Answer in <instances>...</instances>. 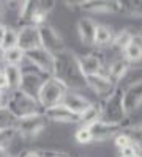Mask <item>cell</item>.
Wrapping results in <instances>:
<instances>
[{
	"label": "cell",
	"mask_w": 142,
	"mask_h": 157,
	"mask_svg": "<svg viewBox=\"0 0 142 157\" xmlns=\"http://www.w3.org/2000/svg\"><path fill=\"white\" fill-rule=\"evenodd\" d=\"M6 99H8V93H2L0 91V109L6 107Z\"/></svg>",
	"instance_id": "obj_37"
},
{
	"label": "cell",
	"mask_w": 142,
	"mask_h": 157,
	"mask_svg": "<svg viewBox=\"0 0 142 157\" xmlns=\"http://www.w3.org/2000/svg\"><path fill=\"white\" fill-rule=\"evenodd\" d=\"M18 120L11 115V112L3 107L0 109V130H5V129H14L16 127Z\"/></svg>",
	"instance_id": "obj_26"
},
{
	"label": "cell",
	"mask_w": 142,
	"mask_h": 157,
	"mask_svg": "<svg viewBox=\"0 0 142 157\" xmlns=\"http://www.w3.org/2000/svg\"><path fill=\"white\" fill-rule=\"evenodd\" d=\"M6 25L5 24H0V49H2V44H3V38H5V33H6Z\"/></svg>",
	"instance_id": "obj_35"
},
{
	"label": "cell",
	"mask_w": 142,
	"mask_h": 157,
	"mask_svg": "<svg viewBox=\"0 0 142 157\" xmlns=\"http://www.w3.org/2000/svg\"><path fill=\"white\" fill-rule=\"evenodd\" d=\"M126 127L128 126H125V124H114V123H106V121H98L90 129H92L95 143H103V141H108L109 138H115L120 132H123Z\"/></svg>",
	"instance_id": "obj_12"
},
{
	"label": "cell",
	"mask_w": 142,
	"mask_h": 157,
	"mask_svg": "<svg viewBox=\"0 0 142 157\" xmlns=\"http://www.w3.org/2000/svg\"><path fill=\"white\" fill-rule=\"evenodd\" d=\"M25 61H27L33 69L41 72L46 77H54L55 75V57L43 47H38L35 50H30L25 54Z\"/></svg>",
	"instance_id": "obj_5"
},
{
	"label": "cell",
	"mask_w": 142,
	"mask_h": 157,
	"mask_svg": "<svg viewBox=\"0 0 142 157\" xmlns=\"http://www.w3.org/2000/svg\"><path fill=\"white\" fill-rule=\"evenodd\" d=\"M47 120L44 113H38L29 118H22V120H18L16 123V132L18 135H21L25 140H30V138H36L43 130L46 129Z\"/></svg>",
	"instance_id": "obj_6"
},
{
	"label": "cell",
	"mask_w": 142,
	"mask_h": 157,
	"mask_svg": "<svg viewBox=\"0 0 142 157\" xmlns=\"http://www.w3.org/2000/svg\"><path fill=\"white\" fill-rule=\"evenodd\" d=\"M96 22L88 17V16H84L77 21L76 24V29H77V35H79V39L84 46H93L95 43V33H96Z\"/></svg>",
	"instance_id": "obj_16"
},
{
	"label": "cell",
	"mask_w": 142,
	"mask_h": 157,
	"mask_svg": "<svg viewBox=\"0 0 142 157\" xmlns=\"http://www.w3.org/2000/svg\"><path fill=\"white\" fill-rule=\"evenodd\" d=\"M101 121L106 123H114V124H125L126 121V112L123 105V90L117 88L114 93L104 99V102H101Z\"/></svg>",
	"instance_id": "obj_4"
},
{
	"label": "cell",
	"mask_w": 142,
	"mask_h": 157,
	"mask_svg": "<svg viewBox=\"0 0 142 157\" xmlns=\"http://www.w3.org/2000/svg\"><path fill=\"white\" fill-rule=\"evenodd\" d=\"M128 69H130V64L123 60V57H119V58H115L109 63V66H108V69H104V72L115 83H119V80H122V78L126 75Z\"/></svg>",
	"instance_id": "obj_20"
},
{
	"label": "cell",
	"mask_w": 142,
	"mask_h": 157,
	"mask_svg": "<svg viewBox=\"0 0 142 157\" xmlns=\"http://www.w3.org/2000/svg\"><path fill=\"white\" fill-rule=\"evenodd\" d=\"M125 132L130 135L133 145L139 149V152L142 154V123L134 124V126H128L125 129Z\"/></svg>",
	"instance_id": "obj_25"
},
{
	"label": "cell",
	"mask_w": 142,
	"mask_h": 157,
	"mask_svg": "<svg viewBox=\"0 0 142 157\" xmlns=\"http://www.w3.org/2000/svg\"><path fill=\"white\" fill-rule=\"evenodd\" d=\"M0 91L2 93H10V88H8V80H6V77H5V74H3V71L0 72Z\"/></svg>",
	"instance_id": "obj_33"
},
{
	"label": "cell",
	"mask_w": 142,
	"mask_h": 157,
	"mask_svg": "<svg viewBox=\"0 0 142 157\" xmlns=\"http://www.w3.org/2000/svg\"><path fill=\"white\" fill-rule=\"evenodd\" d=\"M57 63H55V75L59 80H62L68 86V90H79V88H85L87 82H85V75L81 71L79 61H77V55H74L73 52L65 50L63 54H60L59 57H55Z\"/></svg>",
	"instance_id": "obj_1"
},
{
	"label": "cell",
	"mask_w": 142,
	"mask_h": 157,
	"mask_svg": "<svg viewBox=\"0 0 142 157\" xmlns=\"http://www.w3.org/2000/svg\"><path fill=\"white\" fill-rule=\"evenodd\" d=\"M0 157H10V152L6 148H0Z\"/></svg>",
	"instance_id": "obj_38"
},
{
	"label": "cell",
	"mask_w": 142,
	"mask_h": 157,
	"mask_svg": "<svg viewBox=\"0 0 142 157\" xmlns=\"http://www.w3.org/2000/svg\"><path fill=\"white\" fill-rule=\"evenodd\" d=\"M131 157H142V154L139 152V154H134V155H131Z\"/></svg>",
	"instance_id": "obj_40"
},
{
	"label": "cell",
	"mask_w": 142,
	"mask_h": 157,
	"mask_svg": "<svg viewBox=\"0 0 142 157\" xmlns=\"http://www.w3.org/2000/svg\"><path fill=\"white\" fill-rule=\"evenodd\" d=\"M44 116L47 121H52V123H68V124H79V116L74 115L71 110H68L63 104H59L55 107H51L43 110Z\"/></svg>",
	"instance_id": "obj_15"
},
{
	"label": "cell",
	"mask_w": 142,
	"mask_h": 157,
	"mask_svg": "<svg viewBox=\"0 0 142 157\" xmlns=\"http://www.w3.org/2000/svg\"><path fill=\"white\" fill-rule=\"evenodd\" d=\"M137 36H139V39H140V43H142V32H140V33H137Z\"/></svg>",
	"instance_id": "obj_39"
},
{
	"label": "cell",
	"mask_w": 142,
	"mask_h": 157,
	"mask_svg": "<svg viewBox=\"0 0 142 157\" xmlns=\"http://www.w3.org/2000/svg\"><path fill=\"white\" fill-rule=\"evenodd\" d=\"M114 145H115V148H117V149L120 151V149H123V148H126V146L133 145V141H131L130 135H128V134L125 132V130H123V132H120L117 137L114 138Z\"/></svg>",
	"instance_id": "obj_31"
},
{
	"label": "cell",
	"mask_w": 142,
	"mask_h": 157,
	"mask_svg": "<svg viewBox=\"0 0 142 157\" xmlns=\"http://www.w3.org/2000/svg\"><path fill=\"white\" fill-rule=\"evenodd\" d=\"M122 57L130 64V68H142V43L137 35L134 36L131 44L123 50Z\"/></svg>",
	"instance_id": "obj_18"
},
{
	"label": "cell",
	"mask_w": 142,
	"mask_h": 157,
	"mask_svg": "<svg viewBox=\"0 0 142 157\" xmlns=\"http://www.w3.org/2000/svg\"><path fill=\"white\" fill-rule=\"evenodd\" d=\"M0 58H2V49H0Z\"/></svg>",
	"instance_id": "obj_42"
},
{
	"label": "cell",
	"mask_w": 142,
	"mask_h": 157,
	"mask_svg": "<svg viewBox=\"0 0 142 157\" xmlns=\"http://www.w3.org/2000/svg\"><path fill=\"white\" fill-rule=\"evenodd\" d=\"M13 47H18V30L8 27L6 29V33H5V38H3L2 52L3 50H8V49H13Z\"/></svg>",
	"instance_id": "obj_28"
},
{
	"label": "cell",
	"mask_w": 142,
	"mask_h": 157,
	"mask_svg": "<svg viewBox=\"0 0 142 157\" xmlns=\"http://www.w3.org/2000/svg\"><path fill=\"white\" fill-rule=\"evenodd\" d=\"M22 71H24V74H22V82H21L19 90L22 91V93L38 99L40 90H41V86H43V83H44V80L47 77L43 75L41 72H38L33 68H30L29 71H25V69H22Z\"/></svg>",
	"instance_id": "obj_10"
},
{
	"label": "cell",
	"mask_w": 142,
	"mask_h": 157,
	"mask_svg": "<svg viewBox=\"0 0 142 157\" xmlns=\"http://www.w3.org/2000/svg\"><path fill=\"white\" fill-rule=\"evenodd\" d=\"M101 115H103L101 102H93L92 105L79 116V126H82V127L95 126L98 121H101Z\"/></svg>",
	"instance_id": "obj_19"
},
{
	"label": "cell",
	"mask_w": 142,
	"mask_h": 157,
	"mask_svg": "<svg viewBox=\"0 0 142 157\" xmlns=\"http://www.w3.org/2000/svg\"><path fill=\"white\" fill-rule=\"evenodd\" d=\"M119 152H120V157H131V155H134V154H139V149H137L134 145H130V146L120 149Z\"/></svg>",
	"instance_id": "obj_32"
},
{
	"label": "cell",
	"mask_w": 142,
	"mask_h": 157,
	"mask_svg": "<svg viewBox=\"0 0 142 157\" xmlns=\"http://www.w3.org/2000/svg\"><path fill=\"white\" fill-rule=\"evenodd\" d=\"M2 60L5 64H14V66H21L25 61V52H22L19 47H13L8 50L2 52Z\"/></svg>",
	"instance_id": "obj_24"
},
{
	"label": "cell",
	"mask_w": 142,
	"mask_h": 157,
	"mask_svg": "<svg viewBox=\"0 0 142 157\" xmlns=\"http://www.w3.org/2000/svg\"><path fill=\"white\" fill-rule=\"evenodd\" d=\"M6 109L11 112V115L16 120H22V118H29L38 113H43V109L40 105V102H38V99L22 93L21 90L8 93Z\"/></svg>",
	"instance_id": "obj_2"
},
{
	"label": "cell",
	"mask_w": 142,
	"mask_h": 157,
	"mask_svg": "<svg viewBox=\"0 0 142 157\" xmlns=\"http://www.w3.org/2000/svg\"><path fill=\"white\" fill-rule=\"evenodd\" d=\"M3 71V66H0V72H2Z\"/></svg>",
	"instance_id": "obj_41"
},
{
	"label": "cell",
	"mask_w": 142,
	"mask_h": 157,
	"mask_svg": "<svg viewBox=\"0 0 142 157\" xmlns=\"http://www.w3.org/2000/svg\"><path fill=\"white\" fill-rule=\"evenodd\" d=\"M134 36H136V33H133L130 29H123V30H120V32H117L115 33V36H114V41H112V49H115L120 54V57H122V54H123V50L131 44V41L134 39Z\"/></svg>",
	"instance_id": "obj_23"
},
{
	"label": "cell",
	"mask_w": 142,
	"mask_h": 157,
	"mask_svg": "<svg viewBox=\"0 0 142 157\" xmlns=\"http://www.w3.org/2000/svg\"><path fill=\"white\" fill-rule=\"evenodd\" d=\"M123 105L126 115H131L142 105V78L130 83L123 90Z\"/></svg>",
	"instance_id": "obj_11"
},
{
	"label": "cell",
	"mask_w": 142,
	"mask_h": 157,
	"mask_svg": "<svg viewBox=\"0 0 142 157\" xmlns=\"http://www.w3.org/2000/svg\"><path fill=\"white\" fill-rule=\"evenodd\" d=\"M3 74L8 80V88H10V93L11 91H16L21 86L22 82V66H14V64H5L3 66Z\"/></svg>",
	"instance_id": "obj_22"
},
{
	"label": "cell",
	"mask_w": 142,
	"mask_h": 157,
	"mask_svg": "<svg viewBox=\"0 0 142 157\" xmlns=\"http://www.w3.org/2000/svg\"><path fill=\"white\" fill-rule=\"evenodd\" d=\"M41 157H68L67 154H63V152H59V151H43L41 152Z\"/></svg>",
	"instance_id": "obj_34"
},
{
	"label": "cell",
	"mask_w": 142,
	"mask_h": 157,
	"mask_svg": "<svg viewBox=\"0 0 142 157\" xmlns=\"http://www.w3.org/2000/svg\"><path fill=\"white\" fill-rule=\"evenodd\" d=\"M81 8L92 14H114V13L123 11V3L122 2H108V0H85L79 2Z\"/></svg>",
	"instance_id": "obj_13"
},
{
	"label": "cell",
	"mask_w": 142,
	"mask_h": 157,
	"mask_svg": "<svg viewBox=\"0 0 142 157\" xmlns=\"http://www.w3.org/2000/svg\"><path fill=\"white\" fill-rule=\"evenodd\" d=\"M21 157H41L40 151H25Z\"/></svg>",
	"instance_id": "obj_36"
},
{
	"label": "cell",
	"mask_w": 142,
	"mask_h": 157,
	"mask_svg": "<svg viewBox=\"0 0 142 157\" xmlns=\"http://www.w3.org/2000/svg\"><path fill=\"white\" fill-rule=\"evenodd\" d=\"M62 104H63V105H65L68 110H71L74 115L81 116L90 105H92L93 102H90L85 96H82V94H79V93H76V91H71V90H70Z\"/></svg>",
	"instance_id": "obj_17"
},
{
	"label": "cell",
	"mask_w": 142,
	"mask_h": 157,
	"mask_svg": "<svg viewBox=\"0 0 142 157\" xmlns=\"http://www.w3.org/2000/svg\"><path fill=\"white\" fill-rule=\"evenodd\" d=\"M18 135L16 129H5V130H0V148H6L13 143L14 137Z\"/></svg>",
	"instance_id": "obj_29"
},
{
	"label": "cell",
	"mask_w": 142,
	"mask_h": 157,
	"mask_svg": "<svg viewBox=\"0 0 142 157\" xmlns=\"http://www.w3.org/2000/svg\"><path fill=\"white\" fill-rule=\"evenodd\" d=\"M85 82H87V88H90L95 94H98L103 99H108L114 91L119 88V85L115 83L104 71L99 72V74H95V75L85 77Z\"/></svg>",
	"instance_id": "obj_8"
},
{
	"label": "cell",
	"mask_w": 142,
	"mask_h": 157,
	"mask_svg": "<svg viewBox=\"0 0 142 157\" xmlns=\"http://www.w3.org/2000/svg\"><path fill=\"white\" fill-rule=\"evenodd\" d=\"M40 38H41V47L46 49L49 54L54 57H59L60 54L67 50L65 41H63L62 35L49 24H44L40 27Z\"/></svg>",
	"instance_id": "obj_7"
},
{
	"label": "cell",
	"mask_w": 142,
	"mask_h": 157,
	"mask_svg": "<svg viewBox=\"0 0 142 157\" xmlns=\"http://www.w3.org/2000/svg\"><path fill=\"white\" fill-rule=\"evenodd\" d=\"M74 140L79 143V145H90V143H95L92 129L90 127H82V126H79V129L74 132Z\"/></svg>",
	"instance_id": "obj_27"
},
{
	"label": "cell",
	"mask_w": 142,
	"mask_h": 157,
	"mask_svg": "<svg viewBox=\"0 0 142 157\" xmlns=\"http://www.w3.org/2000/svg\"><path fill=\"white\" fill-rule=\"evenodd\" d=\"M18 47L22 52H30L38 47H41V38H40V27H35L32 24L22 25L18 30Z\"/></svg>",
	"instance_id": "obj_9"
},
{
	"label": "cell",
	"mask_w": 142,
	"mask_h": 157,
	"mask_svg": "<svg viewBox=\"0 0 142 157\" xmlns=\"http://www.w3.org/2000/svg\"><path fill=\"white\" fill-rule=\"evenodd\" d=\"M77 61H79L81 71L85 77L95 75L104 71V60H103L101 54L98 52H92V54L85 55H77Z\"/></svg>",
	"instance_id": "obj_14"
},
{
	"label": "cell",
	"mask_w": 142,
	"mask_h": 157,
	"mask_svg": "<svg viewBox=\"0 0 142 157\" xmlns=\"http://www.w3.org/2000/svg\"><path fill=\"white\" fill-rule=\"evenodd\" d=\"M68 91H70L68 86L62 80H59L57 77H47L43 83V86H41V90H40L38 102H40L43 110L55 107V105L63 102Z\"/></svg>",
	"instance_id": "obj_3"
},
{
	"label": "cell",
	"mask_w": 142,
	"mask_h": 157,
	"mask_svg": "<svg viewBox=\"0 0 142 157\" xmlns=\"http://www.w3.org/2000/svg\"><path fill=\"white\" fill-rule=\"evenodd\" d=\"M123 3V2H122ZM126 5L130 6H125L123 3V11H128L131 16L142 19V0H134V2H126Z\"/></svg>",
	"instance_id": "obj_30"
},
{
	"label": "cell",
	"mask_w": 142,
	"mask_h": 157,
	"mask_svg": "<svg viewBox=\"0 0 142 157\" xmlns=\"http://www.w3.org/2000/svg\"><path fill=\"white\" fill-rule=\"evenodd\" d=\"M114 36L115 33L112 32V29L109 25H104V24H98L96 25V33H95V43L93 46L95 47H111L112 46V41H114Z\"/></svg>",
	"instance_id": "obj_21"
}]
</instances>
